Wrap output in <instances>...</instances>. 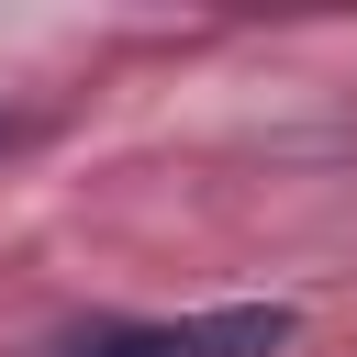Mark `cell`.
I'll list each match as a JSON object with an SVG mask.
<instances>
[{"mask_svg":"<svg viewBox=\"0 0 357 357\" xmlns=\"http://www.w3.org/2000/svg\"><path fill=\"white\" fill-rule=\"evenodd\" d=\"M290 335H301L290 301H212L178 324H78L56 357H279Z\"/></svg>","mask_w":357,"mask_h":357,"instance_id":"obj_1","label":"cell"},{"mask_svg":"<svg viewBox=\"0 0 357 357\" xmlns=\"http://www.w3.org/2000/svg\"><path fill=\"white\" fill-rule=\"evenodd\" d=\"M0 145H11V123H0Z\"/></svg>","mask_w":357,"mask_h":357,"instance_id":"obj_2","label":"cell"}]
</instances>
